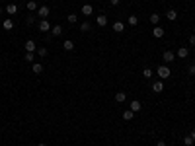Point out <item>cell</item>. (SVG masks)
Here are the masks:
<instances>
[{
  "label": "cell",
  "instance_id": "9",
  "mask_svg": "<svg viewBox=\"0 0 195 146\" xmlns=\"http://www.w3.org/2000/svg\"><path fill=\"white\" fill-rule=\"evenodd\" d=\"M187 57H189V49L187 47H179L178 53H176V58H187Z\"/></svg>",
  "mask_w": 195,
  "mask_h": 146
},
{
  "label": "cell",
  "instance_id": "37",
  "mask_svg": "<svg viewBox=\"0 0 195 146\" xmlns=\"http://www.w3.org/2000/svg\"><path fill=\"white\" fill-rule=\"evenodd\" d=\"M0 14H2V8H0Z\"/></svg>",
  "mask_w": 195,
  "mask_h": 146
},
{
  "label": "cell",
  "instance_id": "17",
  "mask_svg": "<svg viewBox=\"0 0 195 146\" xmlns=\"http://www.w3.org/2000/svg\"><path fill=\"white\" fill-rule=\"evenodd\" d=\"M82 14H84V16H92V14H94L92 4H84V6H82Z\"/></svg>",
  "mask_w": 195,
  "mask_h": 146
},
{
  "label": "cell",
  "instance_id": "1",
  "mask_svg": "<svg viewBox=\"0 0 195 146\" xmlns=\"http://www.w3.org/2000/svg\"><path fill=\"white\" fill-rule=\"evenodd\" d=\"M156 74H158V80H168V78L172 76V70L166 66V64H158Z\"/></svg>",
  "mask_w": 195,
  "mask_h": 146
},
{
  "label": "cell",
  "instance_id": "25",
  "mask_svg": "<svg viewBox=\"0 0 195 146\" xmlns=\"http://www.w3.org/2000/svg\"><path fill=\"white\" fill-rule=\"evenodd\" d=\"M152 74H154V72L150 70V68H144V70H142V76H144V80H150V78H152Z\"/></svg>",
  "mask_w": 195,
  "mask_h": 146
},
{
  "label": "cell",
  "instance_id": "33",
  "mask_svg": "<svg viewBox=\"0 0 195 146\" xmlns=\"http://www.w3.org/2000/svg\"><path fill=\"white\" fill-rule=\"evenodd\" d=\"M156 146H166V142H164V140H158V142H156Z\"/></svg>",
  "mask_w": 195,
  "mask_h": 146
},
{
  "label": "cell",
  "instance_id": "31",
  "mask_svg": "<svg viewBox=\"0 0 195 146\" xmlns=\"http://www.w3.org/2000/svg\"><path fill=\"white\" fill-rule=\"evenodd\" d=\"M109 4H111V6H119L121 0H109Z\"/></svg>",
  "mask_w": 195,
  "mask_h": 146
},
{
  "label": "cell",
  "instance_id": "16",
  "mask_svg": "<svg viewBox=\"0 0 195 146\" xmlns=\"http://www.w3.org/2000/svg\"><path fill=\"white\" fill-rule=\"evenodd\" d=\"M31 70H33V74H41V72H43V64L41 62H33L31 64Z\"/></svg>",
  "mask_w": 195,
  "mask_h": 146
},
{
  "label": "cell",
  "instance_id": "24",
  "mask_svg": "<svg viewBox=\"0 0 195 146\" xmlns=\"http://www.w3.org/2000/svg\"><path fill=\"white\" fill-rule=\"evenodd\" d=\"M137 24H139V18H137L135 14H131V16H129V25H131V27H135Z\"/></svg>",
  "mask_w": 195,
  "mask_h": 146
},
{
  "label": "cell",
  "instance_id": "22",
  "mask_svg": "<svg viewBox=\"0 0 195 146\" xmlns=\"http://www.w3.org/2000/svg\"><path fill=\"white\" fill-rule=\"evenodd\" d=\"M123 119L125 121H133L135 119V113L131 111V109H127V111H123Z\"/></svg>",
  "mask_w": 195,
  "mask_h": 146
},
{
  "label": "cell",
  "instance_id": "30",
  "mask_svg": "<svg viewBox=\"0 0 195 146\" xmlns=\"http://www.w3.org/2000/svg\"><path fill=\"white\" fill-rule=\"evenodd\" d=\"M187 72H189L191 76H195V64H189V68H187Z\"/></svg>",
  "mask_w": 195,
  "mask_h": 146
},
{
  "label": "cell",
  "instance_id": "23",
  "mask_svg": "<svg viewBox=\"0 0 195 146\" xmlns=\"http://www.w3.org/2000/svg\"><path fill=\"white\" fill-rule=\"evenodd\" d=\"M24 61L33 64V62H35V53H26V55H24Z\"/></svg>",
  "mask_w": 195,
  "mask_h": 146
},
{
  "label": "cell",
  "instance_id": "2",
  "mask_svg": "<svg viewBox=\"0 0 195 146\" xmlns=\"http://www.w3.org/2000/svg\"><path fill=\"white\" fill-rule=\"evenodd\" d=\"M51 21H49V20H39V24H37V29H39V31L41 33H51Z\"/></svg>",
  "mask_w": 195,
  "mask_h": 146
},
{
  "label": "cell",
  "instance_id": "35",
  "mask_svg": "<svg viewBox=\"0 0 195 146\" xmlns=\"http://www.w3.org/2000/svg\"><path fill=\"white\" fill-rule=\"evenodd\" d=\"M37 146H47V144H43V142H41V144H37Z\"/></svg>",
  "mask_w": 195,
  "mask_h": 146
},
{
  "label": "cell",
  "instance_id": "5",
  "mask_svg": "<svg viewBox=\"0 0 195 146\" xmlns=\"http://www.w3.org/2000/svg\"><path fill=\"white\" fill-rule=\"evenodd\" d=\"M24 47H26V53H35V51H37V45H35L33 39H27Z\"/></svg>",
  "mask_w": 195,
  "mask_h": 146
},
{
  "label": "cell",
  "instance_id": "32",
  "mask_svg": "<svg viewBox=\"0 0 195 146\" xmlns=\"http://www.w3.org/2000/svg\"><path fill=\"white\" fill-rule=\"evenodd\" d=\"M189 43H191V47H195V35H191V37H189Z\"/></svg>",
  "mask_w": 195,
  "mask_h": 146
},
{
  "label": "cell",
  "instance_id": "34",
  "mask_svg": "<svg viewBox=\"0 0 195 146\" xmlns=\"http://www.w3.org/2000/svg\"><path fill=\"white\" fill-rule=\"evenodd\" d=\"M191 138H193V140H195V129L191 130Z\"/></svg>",
  "mask_w": 195,
  "mask_h": 146
},
{
  "label": "cell",
  "instance_id": "29",
  "mask_svg": "<svg viewBox=\"0 0 195 146\" xmlns=\"http://www.w3.org/2000/svg\"><path fill=\"white\" fill-rule=\"evenodd\" d=\"M80 29H82V31H90V29H92V25H90V21H82V25H80Z\"/></svg>",
  "mask_w": 195,
  "mask_h": 146
},
{
  "label": "cell",
  "instance_id": "8",
  "mask_svg": "<svg viewBox=\"0 0 195 146\" xmlns=\"http://www.w3.org/2000/svg\"><path fill=\"white\" fill-rule=\"evenodd\" d=\"M164 33H166V31H164V27H162V25H154L152 35H154L156 39H162V37H164Z\"/></svg>",
  "mask_w": 195,
  "mask_h": 146
},
{
  "label": "cell",
  "instance_id": "38",
  "mask_svg": "<svg viewBox=\"0 0 195 146\" xmlns=\"http://www.w3.org/2000/svg\"><path fill=\"white\" fill-rule=\"evenodd\" d=\"M41 2H45V0H41Z\"/></svg>",
  "mask_w": 195,
  "mask_h": 146
},
{
  "label": "cell",
  "instance_id": "18",
  "mask_svg": "<svg viewBox=\"0 0 195 146\" xmlns=\"http://www.w3.org/2000/svg\"><path fill=\"white\" fill-rule=\"evenodd\" d=\"M150 24H152V25H158V24H160V14H158V12L150 14Z\"/></svg>",
  "mask_w": 195,
  "mask_h": 146
},
{
  "label": "cell",
  "instance_id": "26",
  "mask_svg": "<svg viewBox=\"0 0 195 146\" xmlns=\"http://www.w3.org/2000/svg\"><path fill=\"white\" fill-rule=\"evenodd\" d=\"M47 55H49L47 47H39V49H37V57H47Z\"/></svg>",
  "mask_w": 195,
  "mask_h": 146
},
{
  "label": "cell",
  "instance_id": "15",
  "mask_svg": "<svg viewBox=\"0 0 195 146\" xmlns=\"http://www.w3.org/2000/svg\"><path fill=\"white\" fill-rule=\"evenodd\" d=\"M63 49H64V51H67V53H68V51H74V41H70V39H67V41H64V43H63Z\"/></svg>",
  "mask_w": 195,
  "mask_h": 146
},
{
  "label": "cell",
  "instance_id": "14",
  "mask_svg": "<svg viewBox=\"0 0 195 146\" xmlns=\"http://www.w3.org/2000/svg\"><path fill=\"white\" fill-rule=\"evenodd\" d=\"M51 35L53 37H61L63 35V25H53L51 27Z\"/></svg>",
  "mask_w": 195,
  "mask_h": 146
},
{
  "label": "cell",
  "instance_id": "36",
  "mask_svg": "<svg viewBox=\"0 0 195 146\" xmlns=\"http://www.w3.org/2000/svg\"><path fill=\"white\" fill-rule=\"evenodd\" d=\"M0 64H2V58H0Z\"/></svg>",
  "mask_w": 195,
  "mask_h": 146
},
{
  "label": "cell",
  "instance_id": "20",
  "mask_svg": "<svg viewBox=\"0 0 195 146\" xmlns=\"http://www.w3.org/2000/svg\"><path fill=\"white\" fill-rule=\"evenodd\" d=\"M166 18H168L170 21H176L178 20V12L176 10H168V12H166Z\"/></svg>",
  "mask_w": 195,
  "mask_h": 146
},
{
  "label": "cell",
  "instance_id": "13",
  "mask_svg": "<svg viewBox=\"0 0 195 146\" xmlns=\"http://www.w3.org/2000/svg\"><path fill=\"white\" fill-rule=\"evenodd\" d=\"M26 8L30 10V12H37L39 6H37V2H35V0H27V2H26Z\"/></svg>",
  "mask_w": 195,
  "mask_h": 146
},
{
  "label": "cell",
  "instance_id": "4",
  "mask_svg": "<svg viewBox=\"0 0 195 146\" xmlns=\"http://www.w3.org/2000/svg\"><path fill=\"white\" fill-rule=\"evenodd\" d=\"M162 61H164L166 64H168V62H174V61H176V53H174V51H164V53H162Z\"/></svg>",
  "mask_w": 195,
  "mask_h": 146
},
{
  "label": "cell",
  "instance_id": "27",
  "mask_svg": "<svg viewBox=\"0 0 195 146\" xmlns=\"http://www.w3.org/2000/svg\"><path fill=\"white\" fill-rule=\"evenodd\" d=\"M195 140L191 138V135H187V136H183V146H191Z\"/></svg>",
  "mask_w": 195,
  "mask_h": 146
},
{
  "label": "cell",
  "instance_id": "7",
  "mask_svg": "<svg viewBox=\"0 0 195 146\" xmlns=\"http://www.w3.org/2000/svg\"><path fill=\"white\" fill-rule=\"evenodd\" d=\"M152 92L154 94L164 92V80H156V82H152Z\"/></svg>",
  "mask_w": 195,
  "mask_h": 146
},
{
  "label": "cell",
  "instance_id": "19",
  "mask_svg": "<svg viewBox=\"0 0 195 146\" xmlns=\"http://www.w3.org/2000/svg\"><path fill=\"white\" fill-rule=\"evenodd\" d=\"M125 99H127V94L125 92H117V94H115V101H117V103H123Z\"/></svg>",
  "mask_w": 195,
  "mask_h": 146
},
{
  "label": "cell",
  "instance_id": "3",
  "mask_svg": "<svg viewBox=\"0 0 195 146\" xmlns=\"http://www.w3.org/2000/svg\"><path fill=\"white\" fill-rule=\"evenodd\" d=\"M35 14H37V16H39L41 20H47L49 16H51V8H49L47 4H43V6H39V10L35 12Z\"/></svg>",
  "mask_w": 195,
  "mask_h": 146
},
{
  "label": "cell",
  "instance_id": "6",
  "mask_svg": "<svg viewBox=\"0 0 195 146\" xmlns=\"http://www.w3.org/2000/svg\"><path fill=\"white\" fill-rule=\"evenodd\" d=\"M129 109H131V111H133V113H139V111H141V109H142V103H141V101H139V99H133V101H131V103H129Z\"/></svg>",
  "mask_w": 195,
  "mask_h": 146
},
{
  "label": "cell",
  "instance_id": "39",
  "mask_svg": "<svg viewBox=\"0 0 195 146\" xmlns=\"http://www.w3.org/2000/svg\"><path fill=\"white\" fill-rule=\"evenodd\" d=\"M24 2H27V0H24Z\"/></svg>",
  "mask_w": 195,
  "mask_h": 146
},
{
  "label": "cell",
  "instance_id": "21",
  "mask_svg": "<svg viewBox=\"0 0 195 146\" xmlns=\"http://www.w3.org/2000/svg\"><path fill=\"white\" fill-rule=\"evenodd\" d=\"M2 27L6 29V31H12V29H14V21H12V20H4Z\"/></svg>",
  "mask_w": 195,
  "mask_h": 146
},
{
  "label": "cell",
  "instance_id": "10",
  "mask_svg": "<svg viewBox=\"0 0 195 146\" xmlns=\"http://www.w3.org/2000/svg\"><path fill=\"white\" fill-rule=\"evenodd\" d=\"M6 14H8V16H16V14H18V6L14 2H10L8 6H6Z\"/></svg>",
  "mask_w": 195,
  "mask_h": 146
},
{
  "label": "cell",
  "instance_id": "12",
  "mask_svg": "<svg viewBox=\"0 0 195 146\" xmlns=\"http://www.w3.org/2000/svg\"><path fill=\"white\" fill-rule=\"evenodd\" d=\"M96 24H98L100 27H105V25H107V16H105V14H100V16L96 18Z\"/></svg>",
  "mask_w": 195,
  "mask_h": 146
},
{
  "label": "cell",
  "instance_id": "28",
  "mask_svg": "<svg viewBox=\"0 0 195 146\" xmlns=\"http://www.w3.org/2000/svg\"><path fill=\"white\" fill-rule=\"evenodd\" d=\"M67 20H68V24H76V21H78V16H76V14H68Z\"/></svg>",
  "mask_w": 195,
  "mask_h": 146
},
{
  "label": "cell",
  "instance_id": "11",
  "mask_svg": "<svg viewBox=\"0 0 195 146\" xmlns=\"http://www.w3.org/2000/svg\"><path fill=\"white\" fill-rule=\"evenodd\" d=\"M113 31L115 33H123L125 31V24L123 21H113Z\"/></svg>",
  "mask_w": 195,
  "mask_h": 146
}]
</instances>
